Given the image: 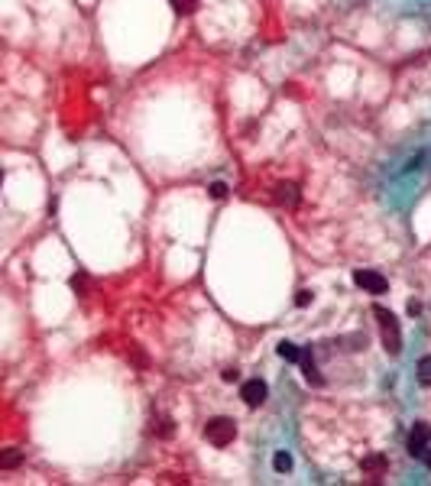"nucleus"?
Here are the masks:
<instances>
[{
    "mask_svg": "<svg viewBox=\"0 0 431 486\" xmlns=\"http://www.w3.org/2000/svg\"><path fill=\"white\" fill-rule=\"evenodd\" d=\"M373 318H376V324H380L383 331V344H386V350L396 357L399 350H402V334H399V321L396 315L389 308H380V305H373Z\"/></svg>",
    "mask_w": 431,
    "mask_h": 486,
    "instance_id": "obj_1",
    "label": "nucleus"
},
{
    "mask_svg": "<svg viewBox=\"0 0 431 486\" xmlns=\"http://www.w3.org/2000/svg\"><path fill=\"white\" fill-rule=\"evenodd\" d=\"M204 438H208L214 447H224V445H230V441L237 438V425H234L230 419H211L208 425H204Z\"/></svg>",
    "mask_w": 431,
    "mask_h": 486,
    "instance_id": "obj_2",
    "label": "nucleus"
},
{
    "mask_svg": "<svg viewBox=\"0 0 431 486\" xmlns=\"http://www.w3.org/2000/svg\"><path fill=\"white\" fill-rule=\"evenodd\" d=\"M354 282L360 285V289H366V292H373V295H383L389 289V282L380 276V272H376V269H357Z\"/></svg>",
    "mask_w": 431,
    "mask_h": 486,
    "instance_id": "obj_3",
    "label": "nucleus"
},
{
    "mask_svg": "<svg viewBox=\"0 0 431 486\" xmlns=\"http://www.w3.org/2000/svg\"><path fill=\"white\" fill-rule=\"evenodd\" d=\"M240 395H244L246 405H263L266 402V395H270V389H266V383L263 379H250V383H244V389H240Z\"/></svg>",
    "mask_w": 431,
    "mask_h": 486,
    "instance_id": "obj_4",
    "label": "nucleus"
},
{
    "mask_svg": "<svg viewBox=\"0 0 431 486\" xmlns=\"http://www.w3.org/2000/svg\"><path fill=\"white\" fill-rule=\"evenodd\" d=\"M428 445H431V425L418 421V425L412 428V435H409V451H412L415 457H418V454H422Z\"/></svg>",
    "mask_w": 431,
    "mask_h": 486,
    "instance_id": "obj_5",
    "label": "nucleus"
},
{
    "mask_svg": "<svg viewBox=\"0 0 431 486\" xmlns=\"http://www.w3.org/2000/svg\"><path fill=\"white\" fill-rule=\"evenodd\" d=\"M298 367H302V373H305V379L312 386H321L324 379H321V373H318V367H314V360H312V350L305 347L302 350V357H298Z\"/></svg>",
    "mask_w": 431,
    "mask_h": 486,
    "instance_id": "obj_6",
    "label": "nucleus"
},
{
    "mask_svg": "<svg viewBox=\"0 0 431 486\" xmlns=\"http://www.w3.org/2000/svg\"><path fill=\"white\" fill-rule=\"evenodd\" d=\"M272 195H276V202L286 204V208H296L298 198H302V192H298V185H292V182H282Z\"/></svg>",
    "mask_w": 431,
    "mask_h": 486,
    "instance_id": "obj_7",
    "label": "nucleus"
},
{
    "mask_svg": "<svg viewBox=\"0 0 431 486\" xmlns=\"http://www.w3.org/2000/svg\"><path fill=\"white\" fill-rule=\"evenodd\" d=\"M386 467H389V461L383 454H366L364 461H360V470H364V473H386Z\"/></svg>",
    "mask_w": 431,
    "mask_h": 486,
    "instance_id": "obj_8",
    "label": "nucleus"
},
{
    "mask_svg": "<svg viewBox=\"0 0 431 486\" xmlns=\"http://www.w3.org/2000/svg\"><path fill=\"white\" fill-rule=\"evenodd\" d=\"M20 464H23V454H20L17 447H10V451L0 454V470H17Z\"/></svg>",
    "mask_w": 431,
    "mask_h": 486,
    "instance_id": "obj_9",
    "label": "nucleus"
},
{
    "mask_svg": "<svg viewBox=\"0 0 431 486\" xmlns=\"http://www.w3.org/2000/svg\"><path fill=\"white\" fill-rule=\"evenodd\" d=\"M272 467L279 470V473H289V470H292V457H289L286 451H276V457H272Z\"/></svg>",
    "mask_w": 431,
    "mask_h": 486,
    "instance_id": "obj_10",
    "label": "nucleus"
},
{
    "mask_svg": "<svg viewBox=\"0 0 431 486\" xmlns=\"http://www.w3.org/2000/svg\"><path fill=\"white\" fill-rule=\"evenodd\" d=\"M279 353L286 357V360H292V363H298V357H302V350H298L296 344H289V341H282V344H279Z\"/></svg>",
    "mask_w": 431,
    "mask_h": 486,
    "instance_id": "obj_11",
    "label": "nucleus"
},
{
    "mask_svg": "<svg viewBox=\"0 0 431 486\" xmlns=\"http://www.w3.org/2000/svg\"><path fill=\"white\" fill-rule=\"evenodd\" d=\"M418 383L431 386V357H425V360L418 363Z\"/></svg>",
    "mask_w": 431,
    "mask_h": 486,
    "instance_id": "obj_12",
    "label": "nucleus"
},
{
    "mask_svg": "<svg viewBox=\"0 0 431 486\" xmlns=\"http://www.w3.org/2000/svg\"><path fill=\"white\" fill-rule=\"evenodd\" d=\"M156 435H159V438H172V435H175V421L159 419V425H156Z\"/></svg>",
    "mask_w": 431,
    "mask_h": 486,
    "instance_id": "obj_13",
    "label": "nucleus"
},
{
    "mask_svg": "<svg viewBox=\"0 0 431 486\" xmlns=\"http://www.w3.org/2000/svg\"><path fill=\"white\" fill-rule=\"evenodd\" d=\"M169 4L178 13H194V7H198V0H169Z\"/></svg>",
    "mask_w": 431,
    "mask_h": 486,
    "instance_id": "obj_14",
    "label": "nucleus"
},
{
    "mask_svg": "<svg viewBox=\"0 0 431 486\" xmlns=\"http://www.w3.org/2000/svg\"><path fill=\"white\" fill-rule=\"evenodd\" d=\"M72 285H75V292H81V295H85V292H88V276H85V272H75V279H72Z\"/></svg>",
    "mask_w": 431,
    "mask_h": 486,
    "instance_id": "obj_15",
    "label": "nucleus"
},
{
    "mask_svg": "<svg viewBox=\"0 0 431 486\" xmlns=\"http://www.w3.org/2000/svg\"><path fill=\"white\" fill-rule=\"evenodd\" d=\"M296 305H298V308H305V305H312V292H305V289H298V292H296Z\"/></svg>",
    "mask_w": 431,
    "mask_h": 486,
    "instance_id": "obj_16",
    "label": "nucleus"
},
{
    "mask_svg": "<svg viewBox=\"0 0 431 486\" xmlns=\"http://www.w3.org/2000/svg\"><path fill=\"white\" fill-rule=\"evenodd\" d=\"M224 195H227V185H211V198H218V202H220V198H224Z\"/></svg>",
    "mask_w": 431,
    "mask_h": 486,
    "instance_id": "obj_17",
    "label": "nucleus"
},
{
    "mask_svg": "<svg viewBox=\"0 0 431 486\" xmlns=\"http://www.w3.org/2000/svg\"><path fill=\"white\" fill-rule=\"evenodd\" d=\"M418 457H422V461H425V467H431V445H428V447H425V451H422V454H418Z\"/></svg>",
    "mask_w": 431,
    "mask_h": 486,
    "instance_id": "obj_18",
    "label": "nucleus"
},
{
    "mask_svg": "<svg viewBox=\"0 0 431 486\" xmlns=\"http://www.w3.org/2000/svg\"><path fill=\"white\" fill-rule=\"evenodd\" d=\"M220 376L227 379V383H234V379H237V369H224V373H220Z\"/></svg>",
    "mask_w": 431,
    "mask_h": 486,
    "instance_id": "obj_19",
    "label": "nucleus"
},
{
    "mask_svg": "<svg viewBox=\"0 0 431 486\" xmlns=\"http://www.w3.org/2000/svg\"><path fill=\"white\" fill-rule=\"evenodd\" d=\"M0 182H4V172H0Z\"/></svg>",
    "mask_w": 431,
    "mask_h": 486,
    "instance_id": "obj_20",
    "label": "nucleus"
}]
</instances>
